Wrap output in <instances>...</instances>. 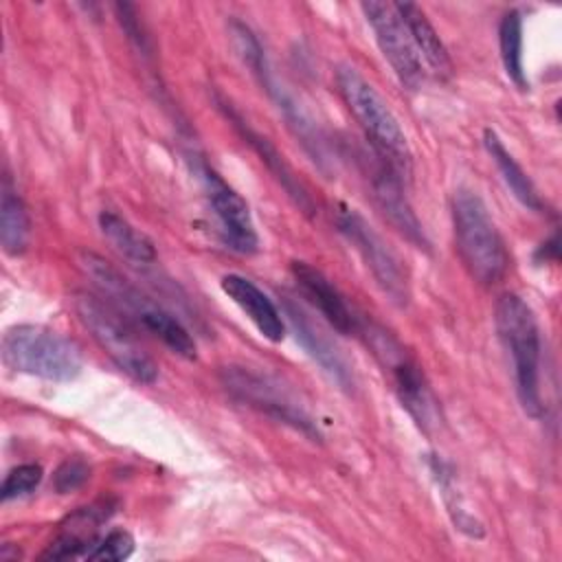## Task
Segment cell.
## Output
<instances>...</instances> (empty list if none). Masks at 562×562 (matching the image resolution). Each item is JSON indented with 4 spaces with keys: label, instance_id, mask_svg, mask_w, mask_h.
<instances>
[{
    "label": "cell",
    "instance_id": "cell-1",
    "mask_svg": "<svg viewBox=\"0 0 562 562\" xmlns=\"http://www.w3.org/2000/svg\"><path fill=\"white\" fill-rule=\"evenodd\" d=\"M336 86L347 110L364 132L375 158L386 162L402 180L411 178L413 154L406 134L380 92L353 66H338Z\"/></svg>",
    "mask_w": 562,
    "mask_h": 562
},
{
    "label": "cell",
    "instance_id": "cell-2",
    "mask_svg": "<svg viewBox=\"0 0 562 562\" xmlns=\"http://www.w3.org/2000/svg\"><path fill=\"white\" fill-rule=\"evenodd\" d=\"M83 272L94 281V285L108 296V303L134 318L145 331L156 336L169 351L184 360H195L198 349L193 336L187 327L167 310L156 305L151 299L143 296L112 263L94 252H83L79 259Z\"/></svg>",
    "mask_w": 562,
    "mask_h": 562
},
{
    "label": "cell",
    "instance_id": "cell-3",
    "mask_svg": "<svg viewBox=\"0 0 562 562\" xmlns=\"http://www.w3.org/2000/svg\"><path fill=\"white\" fill-rule=\"evenodd\" d=\"M494 323L503 347L512 356L516 393L529 417H542L544 404L540 395V327L533 310L514 292L496 301Z\"/></svg>",
    "mask_w": 562,
    "mask_h": 562
},
{
    "label": "cell",
    "instance_id": "cell-4",
    "mask_svg": "<svg viewBox=\"0 0 562 562\" xmlns=\"http://www.w3.org/2000/svg\"><path fill=\"white\" fill-rule=\"evenodd\" d=\"M452 231L459 257L468 272L483 285L498 283L509 268V255L483 198L476 191H454Z\"/></svg>",
    "mask_w": 562,
    "mask_h": 562
},
{
    "label": "cell",
    "instance_id": "cell-5",
    "mask_svg": "<svg viewBox=\"0 0 562 562\" xmlns=\"http://www.w3.org/2000/svg\"><path fill=\"white\" fill-rule=\"evenodd\" d=\"M0 353L9 369L48 382H70L83 369L79 345L46 325L22 323L9 327Z\"/></svg>",
    "mask_w": 562,
    "mask_h": 562
},
{
    "label": "cell",
    "instance_id": "cell-6",
    "mask_svg": "<svg viewBox=\"0 0 562 562\" xmlns=\"http://www.w3.org/2000/svg\"><path fill=\"white\" fill-rule=\"evenodd\" d=\"M72 307L92 340L123 373L140 384H154L158 380L156 360L143 349L123 316L108 301L103 303L92 294L79 292L72 299Z\"/></svg>",
    "mask_w": 562,
    "mask_h": 562
},
{
    "label": "cell",
    "instance_id": "cell-7",
    "mask_svg": "<svg viewBox=\"0 0 562 562\" xmlns=\"http://www.w3.org/2000/svg\"><path fill=\"white\" fill-rule=\"evenodd\" d=\"M228 29H231L233 46H235L237 55L241 57V61L250 68V72L255 75L259 86L266 90V94L274 101V105L283 114V119L288 121L292 132L299 136L301 145L312 156V160L318 162L321 167H325L329 158H327L325 138H323L318 125L312 121V116L305 112V108L296 101V97L283 83H279L257 35L250 31L248 24H244L239 20H231Z\"/></svg>",
    "mask_w": 562,
    "mask_h": 562
},
{
    "label": "cell",
    "instance_id": "cell-8",
    "mask_svg": "<svg viewBox=\"0 0 562 562\" xmlns=\"http://www.w3.org/2000/svg\"><path fill=\"white\" fill-rule=\"evenodd\" d=\"M220 382L233 400L303 432L312 441L321 439V430L312 415L301 406V402L292 397L290 391H285L272 378L261 375L248 367L231 364L220 371Z\"/></svg>",
    "mask_w": 562,
    "mask_h": 562
},
{
    "label": "cell",
    "instance_id": "cell-9",
    "mask_svg": "<svg viewBox=\"0 0 562 562\" xmlns=\"http://www.w3.org/2000/svg\"><path fill=\"white\" fill-rule=\"evenodd\" d=\"M358 331L364 334L375 358L384 364V369H389L393 389L402 406L415 419V424L426 432L435 428L439 422V406L428 382L424 380V373L413 362V358L402 349V345L389 331L380 327H367L360 323Z\"/></svg>",
    "mask_w": 562,
    "mask_h": 562
},
{
    "label": "cell",
    "instance_id": "cell-10",
    "mask_svg": "<svg viewBox=\"0 0 562 562\" xmlns=\"http://www.w3.org/2000/svg\"><path fill=\"white\" fill-rule=\"evenodd\" d=\"M336 226L345 239L358 250L364 266L373 274L382 292L395 303L406 305L408 301V279L397 255L389 244L375 233V228L351 206L340 204L336 211Z\"/></svg>",
    "mask_w": 562,
    "mask_h": 562
},
{
    "label": "cell",
    "instance_id": "cell-11",
    "mask_svg": "<svg viewBox=\"0 0 562 562\" xmlns=\"http://www.w3.org/2000/svg\"><path fill=\"white\" fill-rule=\"evenodd\" d=\"M198 173L209 206L220 224L222 241L235 252L252 255L259 248V235L248 202L213 167L202 160H198Z\"/></svg>",
    "mask_w": 562,
    "mask_h": 562
},
{
    "label": "cell",
    "instance_id": "cell-12",
    "mask_svg": "<svg viewBox=\"0 0 562 562\" xmlns=\"http://www.w3.org/2000/svg\"><path fill=\"white\" fill-rule=\"evenodd\" d=\"M360 9L375 35L378 48L391 64L400 83L408 90H417L424 83V64L393 4L369 0L362 2Z\"/></svg>",
    "mask_w": 562,
    "mask_h": 562
},
{
    "label": "cell",
    "instance_id": "cell-13",
    "mask_svg": "<svg viewBox=\"0 0 562 562\" xmlns=\"http://www.w3.org/2000/svg\"><path fill=\"white\" fill-rule=\"evenodd\" d=\"M375 167L371 173V189H373V200L380 209V213L386 217V222L404 237L408 239L415 248L428 250L430 241L422 228V222L417 220L406 193L402 178L380 158H375Z\"/></svg>",
    "mask_w": 562,
    "mask_h": 562
},
{
    "label": "cell",
    "instance_id": "cell-14",
    "mask_svg": "<svg viewBox=\"0 0 562 562\" xmlns=\"http://www.w3.org/2000/svg\"><path fill=\"white\" fill-rule=\"evenodd\" d=\"M292 277L301 294L325 316V321L340 334H356L360 318L347 305L340 290L307 261H292Z\"/></svg>",
    "mask_w": 562,
    "mask_h": 562
},
{
    "label": "cell",
    "instance_id": "cell-15",
    "mask_svg": "<svg viewBox=\"0 0 562 562\" xmlns=\"http://www.w3.org/2000/svg\"><path fill=\"white\" fill-rule=\"evenodd\" d=\"M217 99V108L224 112V116L233 123V127L241 134V138L257 151V156L261 158V162L268 167V171L277 178V182L285 189V193L303 209V213H314V202L310 198V193L305 191V187L299 182V178L294 176V171L290 169V165L283 160V156L277 151V147L266 138L261 136L257 130H252L248 125V121L241 119V114L233 108V103H228L226 99L222 97H215Z\"/></svg>",
    "mask_w": 562,
    "mask_h": 562
},
{
    "label": "cell",
    "instance_id": "cell-16",
    "mask_svg": "<svg viewBox=\"0 0 562 562\" xmlns=\"http://www.w3.org/2000/svg\"><path fill=\"white\" fill-rule=\"evenodd\" d=\"M222 292L248 316L257 331L270 342H281L285 336V321L279 307L270 301L268 294L250 279L241 274H224L220 281Z\"/></svg>",
    "mask_w": 562,
    "mask_h": 562
},
{
    "label": "cell",
    "instance_id": "cell-17",
    "mask_svg": "<svg viewBox=\"0 0 562 562\" xmlns=\"http://www.w3.org/2000/svg\"><path fill=\"white\" fill-rule=\"evenodd\" d=\"M112 514L108 503H94L88 507L77 509L68 520L61 525V533L46 547L42 553V560H68V558H81L88 560L90 551L99 542L97 527L108 520Z\"/></svg>",
    "mask_w": 562,
    "mask_h": 562
},
{
    "label": "cell",
    "instance_id": "cell-18",
    "mask_svg": "<svg viewBox=\"0 0 562 562\" xmlns=\"http://www.w3.org/2000/svg\"><path fill=\"white\" fill-rule=\"evenodd\" d=\"M285 316L292 325V331L296 340L303 345V349L312 356V360L340 386V389H351V371L345 362V358L338 353V349L312 325V321L292 303L283 301Z\"/></svg>",
    "mask_w": 562,
    "mask_h": 562
},
{
    "label": "cell",
    "instance_id": "cell-19",
    "mask_svg": "<svg viewBox=\"0 0 562 562\" xmlns=\"http://www.w3.org/2000/svg\"><path fill=\"white\" fill-rule=\"evenodd\" d=\"M393 9L404 22L422 64H426L437 77L448 79L452 75V59L426 13L413 2H393Z\"/></svg>",
    "mask_w": 562,
    "mask_h": 562
},
{
    "label": "cell",
    "instance_id": "cell-20",
    "mask_svg": "<svg viewBox=\"0 0 562 562\" xmlns=\"http://www.w3.org/2000/svg\"><path fill=\"white\" fill-rule=\"evenodd\" d=\"M0 191V244L7 255L18 257L29 248L31 217L9 176H4Z\"/></svg>",
    "mask_w": 562,
    "mask_h": 562
},
{
    "label": "cell",
    "instance_id": "cell-21",
    "mask_svg": "<svg viewBox=\"0 0 562 562\" xmlns=\"http://www.w3.org/2000/svg\"><path fill=\"white\" fill-rule=\"evenodd\" d=\"M483 143L487 154L492 156L494 165L498 167L507 189L512 191V195L527 209L531 211H542V200L533 187V182L529 180V176L525 173V169L516 162V158L507 151V147L503 145V140L498 138V134L494 130H485L483 134Z\"/></svg>",
    "mask_w": 562,
    "mask_h": 562
},
{
    "label": "cell",
    "instance_id": "cell-22",
    "mask_svg": "<svg viewBox=\"0 0 562 562\" xmlns=\"http://www.w3.org/2000/svg\"><path fill=\"white\" fill-rule=\"evenodd\" d=\"M99 228L103 237L130 261L134 263H154L156 261V248L154 241L143 235L138 228H134L125 217H121L114 211H103L99 215Z\"/></svg>",
    "mask_w": 562,
    "mask_h": 562
},
{
    "label": "cell",
    "instance_id": "cell-23",
    "mask_svg": "<svg viewBox=\"0 0 562 562\" xmlns=\"http://www.w3.org/2000/svg\"><path fill=\"white\" fill-rule=\"evenodd\" d=\"M498 48L505 75L520 88H527V75L522 64V18L516 9H509L498 24Z\"/></svg>",
    "mask_w": 562,
    "mask_h": 562
},
{
    "label": "cell",
    "instance_id": "cell-24",
    "mask_svg": "<svg viewBox=\"0 0 562 562\" xmlns=\"http://www.w3.org/2000/svg\"><path fill=\"white\" fill-rule=\"evenodd\" d=\"M42 474H44L42 465H37V463H20L13 470H9L2 481V487H0L2 503L31 494L40 485Z\"/></svg>",
    "mask_w": 562,
    "mask_h": 562
},
{
    "label": "cell",
    "instance_id": "cell-25",
    "mask_svg": "<svg viewBox=\"0 0 562 562\" xmlns=\"http://www.w3.org/2000/svg\"><path fill=\"white\" fill-rule=\"evenodd\" d=\"M134 551V538L125 529H112L101 538L94 549L90 551L88 560H99V562H119L130 558Z\"/></svg>",
    "mask_w": 562,
    "mask_h": 562
},
{
    "label": "cell",
    "instance_id": "cell-26",
    "mask_svg": "<svg viewBox=\"0 0 562 562\" xmlns=\"http://www.w3.org/2000/svg\"><path fill=\"white\" fill-rule=\"evenodd\" d=\"M90 479V465L88 461H83L81 457H70L66 459L53 476V485L59 494H68L75 492L77 487H81L86 481Z\"/></svg>",
    "mask_w": 562,
    "mask_h": 562
},
{
    "label": "cell",
    "instance_id": "cell-27",
    "mask_svg": "<svg viewBox=\"0 0 562 562\" xmlns=\"http://www.w3.org/2000/svg\"><path fill=\"white\" fill-rule=\"evenodd\" d=\"M116 9V15H119V22H121V26L125 29V33H127V37L140 48V50H145V46H147V40H145V35H143V31H140V24H138V20H136V13H134V7L132 4H116L114 7Z\"/></svg>",
    "mask_w": 562,
    "mask_h": 562
}]
</instances>
